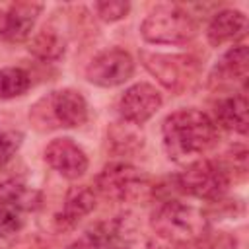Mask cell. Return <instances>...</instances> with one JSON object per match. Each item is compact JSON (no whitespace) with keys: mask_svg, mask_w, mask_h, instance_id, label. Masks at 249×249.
I'll return each mask as SVG.
<instances>
[{"mask_svg":"<svg viewBox=\"0 0 249 249\" xmlns=\"http://www.w3.org/2000/svg\"><path fill=\"white\" fill-rule=\"evenodd\" d=\"M163 150L173 161H187L216 146L218 126L198 109H179L161 123Z\"/></svg>","mask_w":249,"mask_h":249,"instance_id":"1","label":"cell"},{"mask_svg":"<svg viewBox=\"0 0 249 249\" xmlns=\"http://www.w3.org/2000/svg\"><path fill=\"white\" fill-rule=\"evenodd\" d=\"M152 230L171 243H193L206 233L204 214L185 202L165 200L158 204L150 216Z\"/></svg>","mask_w":249,"mask_h":249,"instance_id":"2","label":"cell"},{"mask_svg":"<svg viewBox=\"0 0 249 249\" xmlns=\"http://www.w3.org/2000/svg\"><path fill=\"white\" fill-rule=\"evenodd\" d=\"M140 35L152 45H185L196 35V23L179 6L161 4L144 18Z\"/></svg>","mask_w":249,"mask_h":249,"instance_id":"3","label":"cell"},{"mask_svg":"<svg viewBox=\"0 0 249 249\" xmlns=\"http://www.w3.org/2000/svg\"><path fill=\"white\" fill-rule=\"evenodd\" d=\"M29 117L37 124H45V128L82 126L88 121V101L78 89L72 88L56 89L51 91L41 101H37Z\"/></svg>","mask_w":249,"mask_h":249,"instance_id":"4","label":"cell"},{"mask_svg":"<svg viewBox=\"0 0 249 249\" xmlns=\"http://www.w3.org/2000/svg\"><path fill=\"white\" fill-rule=\"evenodd\" d=\"M95 185L105 198L117 202H134L150 193L148 175L124 161H115L105 165L97 175Z\"/></svg>","mask_w":249,"mask_h":249,"instance_id":"5","label":"cell"},{"mask_svg":"<svg viewBox=\"0 0 249 249\" xmlns=\"http://www.w3.org/2000/svg\"><path fill=\"white\" fill-rule=\"evenodd\" d=\"M177 183L183 193L202 198V200H218L230 185L228 171L214 160H196L187 165L185 171L179 173Z\"/></svg>","mask_w":249,"mask_h":249,"instance_id":"6","label":"cell"},{"mask_svg":"<svg viewBox=\"0 0 249 249\" xmlns=\"http://www.w3.org/2000/svg\"><path fill=\"white\" fill-rule=\"evenodd\" d=\"M134 74V60L123 49H107L95 54L86 66V78L99 88H115L130 80Z\"/></svg>","mask_w":249,"mask_h":249,"instance_id":"7","label":"cell"},{"mask_svg":"<svg viewBox=\"0 0 249 249\" xmlns=\"http://www.w3.org/2000/svg\"><path fill=\"white\" fill-rule=\"evenodd\" d=\"M161 103H163L161 93L152 84L138 82V84L130 86L128 89H124V93L119 99L117 109L124 123L142 124L158 113Z\"/></svg>","mask_w":249,"mask_h":249,"instance_id":"8","label":"cell"},{"mask_svg":"<svg viewBox=\"0 0 249 249\" xmlns=\"http://www.w3.org/2000/svg\"><path fill=\"white\" fill-rule=\"evenodd\" d=\"M144 66L167 88L179 91L191 74L195 72V62L189 56L179 54H160V53H142Z\"/></svg>","mask_w":249,"mask_h":249,"instance_id":"9","label":"cell"},{"mask_svg":"<svg viewBox=\"0 0 249 249\" xmlns=\"http://www.w3.org/2000/svg\"><path fill=\"white\" fill-rule=\"evenodd\" d=\"M45 161L66 179H78L88 171V156L72 138L51 140L45 148Z\"/></svg>","mask_w":249,"mask_h":249,"instance_id":"10","label":"cell"},{"mask_svg":"<svg viewBox=\"0 0 249 249\" xmlns=\"http://www.w3.org/2000/svg\"><path fill=\"white\" fill-rule=\"evenodd\" d=\"M88 239L93 249H132L136 241V224L132 216L121 214L97 224Z\"/></svg>","mask_w":249,"mask_h":249,"instance_id":"11","label":"cell"},{"mask_svg":"<svg viewBox=\"0 0 249 249\" xmlns=\"http://www.w3.org/2000/svg\"><path fill=\"white\" fill-rule=\"evenodd\" d=\"M41 12H43L41 2H14L2 16L0 37L8 43H21L29 39Z\"/></svg>","mask_w":249,"mask_h":249,"instance_id":"12","label":"cell"},{"mask_svg":"<svg viewBox=\"0 0 249 249\" xmlns=\"http://www.w3.org/2000/svg\"><path fill=\"white\" fill-rule=\"evenodd\" d=\"M245 31H247V18H245L243 12H239V10H222L208 23L206 37H208L210 45L220 47L224 43L237 41L239 37L245 35Z\"/></svg>","mask_w":249,"mask_h":249,"instance_id":"13","label":"cell"},{"mask_svg":"<svg viewBox=\"0 0 249 249\" xmlns=\"http://www.w3.org/2000/svg\"><path fill=\"white\" fill-rule=\"evenodd\" d=\"M216 124H220L226 130L245 134L249 128V109H247V97L243 93L224 97L214 107Z\"/></svg>","mask_w":249,"mask_h":249,"instance_id":"14","label":"cell"},{"mask_svg":"<svg viewBox=\"0 0 249 249\" xmlns=\"http://www.w3.org/2000/svg\"><path fill=\"white\" fill-rule=\"evenodd\" d=\"M93 208H95V193L84 185L72 187L66 193V198H64L60 214L56 216V222L60 228H72L84 216H88Z\"/></svg>","mask_w":249,"mask_h":249,"instance_id":"15","label":"cell"},{"mask_svg":"<svg viewBox=\"0 0 249 249\" xmlns=\"http://www.w3.org/2000/svg\"><path fill=\"white\" fill-rule=\"evenodd\" d=\"M249 72V49L237 45L228 49L212 68V80L218 82H245Z\"/></svg>","mask_w":249,"mask_h":249,"instance_id":"16","label":"cell"},{"mask_svg":"<svg viewBox=\"0 0 249 249\" xmlns=\"http://www.w3.org/2000/svg\"><path fill=\"white\" fill-rule=\"evenodd\" d=\"M41 204L39 191L27 187L18 179H6L0 183V206H8L19 212L35 210Z\"/></svg>","mask_w":249,"mask_h":249,"instance_id":"17","label":"cell"},{"mask_svg":"<svg viewBox=\"0 0 249 249\" xmlns=\"http://www.w3.org/2000/svg\"><path fill=\"white\" fill-rule=\"evenodd\" d=\"M66 43L64 39L54 31V29H41L39 33H35L29 41V53L33 56H37L39 60L45 62H54L64 54Z\"/></svg>","mask_w":249,"mask_h":249,"instance_id":"18","label":"cell"},{"mask_svg":"<svg viewBox=\"0 0 249 249\" xmlns=\"http://www.w3.org/2000/svg\"><path fill=\"white\" fill-rule=\"evenodd\" d=\"M31 86V78L23 68H2L0 70V97L14 99L23 95Z\"/></svg>","mask_w":249,"mask_h":249,"instance_id":"19","label":"cell"},{"mask_svg":"<svg viewBox=\"0 0 249 249\" xmlns=\"http://www.w3.org/2000/svg\"><path fill=\"white\" fill-rule=\"evenodd\" d=\"M93 10L97 14L99 19L103 21H119L123 19L128 10H130V4L124 2V0H103V2H95L93 4Z\"/></svg>","mask_w":249,"mask_h":249,"instance_id":"20","label":"cell"},{"mask_svg":"<svg viewBox=\"0 0 249 249\" xmlns=\"http://www.w3.org/2000/svg\"><path fill=\"white\" fill-rule=\"evenodd\" d=\"M21 140H23V134L19 130H2L0 132V167L6 165L16 156V152L21 146Z\"/></svg>","mask_w":249,"mask_h":249,"instance_id":"21","label":"cell"},{"mask_svg":"<svg viewBox=\"0 0 249 249\" xmlns=\"http://www.w3.org/2000/svg\"><path fill=\"white\" fill-rule=\"evenodd\" d=\"M23 226V218L19 210L0 206V237H10L16 231H19Z\"/></svg>","mask_w":249,"mask_h":249,"instance_id":"22","label":"cell"},{"mask_svg":"<svg viewBox=\"0 0 249 249\" xmlns=\"http://www.w3.org/2000/svg\"><path fill=\"white\" fill-rule=\"evenodd\" d=\"M66 249H93L91 247V243H89V239L86 237V239H78V241H74V243H70Z\"/></svg>","mask_w":249,"mask_h":249,"instance_id":"23","label":"cell"}]
</instances>
